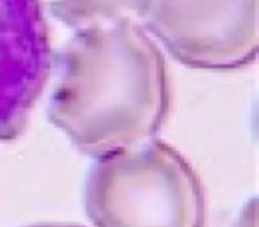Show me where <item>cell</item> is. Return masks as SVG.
<instances>
[{
    "label": "cell",
    "mask_w": 259,
    "mask_h": 227,
    "mask_svg": "<svg viewBox=\"0 0 259 227\" xmlns=\"http://www.w3.org/2000/svg\"><path fill=\"white\" fill-rule=\"evenodd\" d=\"M25 227H87V225L73 223V222H39V223H32V225H25Z\"/></svg>",
    "instance_id": "obj_7"
},
{
    "label": "cell",
    "mask_w": 259,
    "mask_h": 227,
    "mask_svg": "<svg viewBox=\"0 0 259 227\" xmlns=\"http://www.w3.org/2000/svg\"><path fill=\"white\" fill-rule=\"evenodd\" d=\"M54 71L41 0H0V142L25 131Z\"/></svg>",
    "instance_id": "obj_4"
},
{
    "label": "cell",
    "mask_w": 259,
    "mask_h": 227,
    "mask_svg": "<svg viewBox=\"0 0 259 227\" xmlns=\"http://www.w3.org/2000/svg\"><path fill=\"white\" fill-rule=\"evenodd\" d=\"M142 25L181 64L231 71L255 61L259 0H155Z\"/></svg>",
    "instance_id": "obj_3"
},
{
    "label": "cell",
    "mask_w": 259,
    "mask_h": 227,
    "mask_svg": "<svg viewBox=\"0 0 259 227\" xmlns=\"http://www.w3.org/2000/svg\"><path fill=\"white\" fill-rule=\"evenodd\" d=\"M48 116L80 153L100 158L156 139L169 112L162 48L132 20L75 30L59 57Z\"/></svg>",
    "instance_id": "obj_1"
},
{
    "label": "cell",
    "mask_w": 259,
    "mask_h": 227,
    "mask_svg": "<svg viewBox=\"0 0 259 227\" xmlns=\"http://www.w3.org/2000/svg\"><path fill=\"white\" fill-rule=\"evenodd\" d=\"M231 227H257V206H255V199H250L241 208V211L238 213V216L234 218Z\"/></svg>",
    "instance_id": "obj_6"
},
{
    "label": "cell",
    "mask_w": 259,
    "mask_h": 227,
    "mask_svg": "<svg viewBox=\"0 0 259 227\" xmlns=\"http://www.w3.org/2000/svg\"><path fill=\"white\" fill-rule=\"evenodd\" d=\"M153 4L155 0H55L52 9L64 25L80 30L119 20L142 23Z\"/></svg>",
    "instance_id": "obj_5"
},
{
    "label": "cell",
    "mask_w": 259,
    "mask_h": 227,
    "mask_svg": "<svg viewBox=\"0 0 259 227\" xmlns=\"http://www.w3.org/2000/svg\"><path fill=\"white\" fill-rule=\"evenodd\" d=\"M93 227H204L206 197L188 160L151 139L94 158L83 183Z\"/></svg>",
    "instance_id": "obj_2"
}]
</instances>
